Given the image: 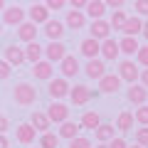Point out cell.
I'll return each instance as SVG.
<instances>
[{
  "instance_id": "cell-1",
  "label": "cell",
  "mask_w": 148,
  "mask_h": 148,
  "mask_svg": "<svg viewBox=\"0 0 148 148\" xmlns=\"http://www.w3.org/2000/svg\"><path fill=\"white\" fill-rule=\"evenodd\" d=\"M12 99L20 106H32L37 101V89L30 82H20V84H15V89H12Z\"/></svg>"
},
{
  "instance_id": "cell-2",
  "label": "cell",
  "mask_w": 148,
  "mask_h": 148,
  "mask_svg": "<svg viewBox=\"0 0 148 148\" xmlns=\"http://www.w3.org/2000/svg\"><path fill=\"white\" fill-rule=\"evenodd\" d=\"M138 77H141V69H138V64L133 59H123L119 64V79L121 82H128L133 86V84H138Z\"/></svg>"
},
{
  "instance_id": "cell-3",
  "label": "cell",
  "mask_w": 148,
  "mask_h": 148,
  "mask_svg": "<svg viewBox=\"0 0 148 148\" xmlns=\"http://www.w3.org/2000/svg\"><path fill=\"white\" fill-rule=\"evenodd\" d=\"M25 17H27V10H22L20 5H8L0 20H3V25H10V27H20L22 22H25Z\"/></svg>"
},
{
  "instance_id": "cell-4",
  "label": "cell",
  "mask_w": 148,
  "mask_h": 148,
  "mask_svg": "<svg viewBox=\"0 0 148 148\" xmlns=\"http://www.w3.org/2000/svg\"><path fill=\"white\" fill-rule=\"evenodd\" d=\"M45 114H47V119L52 123H59V126H62L64 121H69V106L62 104V101H52V104L47 106Z\"/></svg>"
},
{
  "instance_id": "cell-5",
  "label": "cell",
  "mask_w": 148,
  "mask_h": 148,
  "mask_svg": "<svg viewBox=\"0 0 148 148\" xmlns=\"http://www.w3.org/2000/svg\"><path fill=\"white\" fill-rule=\"evenodd\" d=\"M69 99H72L74 106H84V104H89V101L94 99V91H91L89 86H84V84H74L72 89H69Z\"/></svg>"
},
{
  "instance_id": "cell-6",
  "label": "cell",
  "mask_w": 148,
  "mask_h": 148,
  "mask_svg": "<svg viewBox=\"0 0 148 148\" xmlns=\"http://www.w3.org/2000/svg\"><path fill=\"white\" fill-rule=\"evenodd\" d=\"M27 17H30L32 25H47L49 22V10L45 3H35V5L27 10Z\"/></svg>"
},
{
  "instance_id": "cell-7",
  "label": "cell",
  "mask_w": 148,
  "mask_h": 148,
  "mask_svg": "<svg viewBox=\"0 0 148 148\" xmlns=\"http://www.w3.org/2000/svg\"><path fill=\"white\" fill-rule=\"evenodd\" d=\"M89 32H91V40H96V42H104V40H109L111 37V25H109V20H94L91 22V27H89Z\"/></svg>"
},
{
  "instance_id": "cell-8",
  "label": "cell",
  "mask_w": 148,
  "mask_h": 148,
  "mask_svg": "<svg viewBox=\"0 0 148 148\" xmlns=\"http://www.w3.org/2000/svg\"><path fill=\"white\" fill-rule=\"evenodd\" d=\"M59 69H62V79H72V77H77V74L82 72L79 59L74 57V54H67V57L59 62Z\"/></svg>"
},
{
  "instance_id": "cell-9",
  "label": "cell",
  "mask_w": 148,
  "mask_h": 148,
  "mask_svg": "<svg viewBox=\"0 0 148 148\" xmlns=\"http://www.w3.org/2000/svg\"><path fill=\"white\" fill-rule=\"evenodd\" d=\"M84 74L89 77V79H104L106 77V64H104V59H86V64H84Z\"/></svg>"
},
{
  "instance_id": "cell-10",
  "label": "cell",
  "mask_w": 148,
  "mask_h": 148,
  "mask_svg": "<svg viewBox=\"0 0 148 148\" xmlns=\"http://www.w3.org/2000/svg\"><path fill=\"white\" fill-rule=\"evenodd\" d=\"M32 77L35 79H42V82H52L54 79V64H49L47 59L32 64Z\"/></svg>"
},
{
  "instance_id": "cell-11",
  "label": "cell",
  "mask_w": 148,
  "mask_h": 148,
  "mask_svg": "<svg viewBox=\"0 0 148 148\" xmlns=\"http://www.w3.org/2000/svg\"><path fill=\"white\" fill-rule=\"evenodd\" d=\"M119 54H121V49H119V40L109 37V40L101 42V54H99V57L104 59V62H114V59H119Z\"/></svg>"
},
{
  "instance_id": "cell-12",
  "label": "cell",
  "mask_w": 148,
  "mask_h": 148,
  "mask_svg": "<svg viewBox=\"0 0 148 148\" xmlns=\"http://www.w3.org/2000/svg\"><path fill=\"white\" fill-rule=\"evenodd\" d=\"M3 54H5V62L10 67H20L25 62V47H17V45H8L3 49Z\"/></svg>"
},
{
  "instance_id": "cell-13",
  "label": "cell",
  "mask_w": 148,
  "mask_h": 148,
  "mask_svg": "<svg viewBox=\"0 0 148 148\" xmlns=\"http://www.w3.org/2000/svg\"><path fill=\"white\" fill-rule=\"evenodd\" d=\"M45 57H47L49 64H54V62L59 64L64 57H67V47H64L62 42H49L47 47H45Z\"/></svg>"
},
{
  "instance_id": "cell-14",
  "label": "cell",
  "mask_w": 148,
  "mask_h": 148,
  "mask_svg": "<svg viewBox=\"0 0 148 148\" xmlns=\"http://www.w3.org/2000/svg\"><path fill=\"white\" fill-rule=\"evenodd\" d=\"M69 82L67 79H62V77H57V79H52L49 82V86H47V91H49V96L52 99H64V96H69Z\"/></svg>"
},
{
  "instance_id": "cell-15",
  "label": "cell",
  "mask_w": 148,
  "mask_h": 148,
  "mask_svg": "<svg viewBox=\"0 0 148 148\" xmlns=\"http://www.w3.org/2000/svg\"><path fill=\"white\" fill-rule=\"evenodd\" d=\"M30 126L35 128L37 133H47L49 128H52V121L47 119L45 111H32V114H30Z\"/></svg>"
},
{
  "instance_id": "cell-16",
  "label": "cell",
  "mask_w": 148,
  "mask_h": 148,
  "mask_svg": "<svg viewBox=\"0 0 148 148\" xmlns=\"http://www.w3.org/2000/svg\"><path fill=\"white\" fill-rule=\"evenodd\" d=\"M126 99L131 101L133 106H143V104H148V89H143L141 84H133V86H128V91H126Z\"/></svg>"
},
{
  "instance_id": "cell-17",
  "label": "cell",
  "mask_w": 148,
  "mask_h": 148,
  "mask_svg": "<svg viewBox=\"0 0 148 148\" xmlns=\"http://www.w3.org/2000/svg\"><path fill=\"white\" fill-rule=\"evenodd\" d=\"M15 138L22 143V146H32L35 138H37V131L30 126V121H27V123H20V126L15 128Z\"/></svg>"
},
{
  "instance_id": "cell-18",
  "label": "cell",
  "mask_w": 148,
  "mask_h": 148,
  "mask_svg": "<svg viewBox=\"0 0 148 148\" xmlns=\"http://www.w3.org/2000/svg\"><path fill=\"white\" fill-rule=\"evenodd\" d=\"M37 25H32L30 20H25L20 27H17V37H20V42H25V45H30V42H37Z\"/></svg>"
},
{
  "instance_id": "cell-19",
  "label": "cell",
  "mask_w": 148,
  "mask_h": 148,
  "mask_svg": "<svg viewBox=\"0 0 148 148\" xmlns=\"http://www.w3.org/2000/svg\"><path fill=\"white\" fill-rule=\"evenodd\" d=\"M119 89H121L119 74H106L104 79H99V91H101V94H116Z\"/></svg>"
},
{
  "instance_id": "cell-20",
  "label": "cell",
  "mask_w": 148,
  "mask_h": 148,
  "mask_svg": "<svg viewBox=\"0 0 148 148\" xmlns=\"http://www.w3.org/2000/svg\"><path fill=\"white\" fill-rule=\"evenodd\" d=\"M106 10H109V8H106L104 0H89V3H86L84 15H89V17H91V22H94V20H104Z\"/></svg>"
},
{
  "instance_id": "cell-21",
  "label": "cell",
  "mask_w": 148,
  "mask_h": 148,
  "mask_svg": "<svg viewBox=\"0 0 148 148\" xmlns=\"http://www.w3.org/2000/svg\"><path fill=\"white\" fill-rule=\"evenodd\" d=\"M45 35H47L49 42H62V37H64V25L59 20H49L47 25H45Z\"/></svg>"
},
{
  "instance_id": "cell-22",
  "label": "cell",
  "mask_w": 148,
  "mask_h": 148,
  "mask_svg": "<svg viewBox=\"0 0 148 148\" xmlns=\"http://www.w3.org/2000/svg\"><path fill=\"white\" fill-rule=\"evenodd\" d=\"M79 49H82V54H84L86 59H99V54H101V42H96V40L86 37V40H82Z\"/></svg>"
},
{
  "instance_id": "cell-23",
  "label": "cell",
  "mask_w": 148,
  "mask_h": 148,
  "mask_svg": "<svg viewBox=\"0 0 148 148\" xmlns=\"http://www.w3.org/2000/svg\"><path fill=\"white\" fill-rule=\"evenodd\" d=\"M94 136H96L99 143H111L114 138H116V126H114V123H101V126L94 131Z\"/></svg>"
},
{
  "instance_id": "cell-24",
  "label": "cell",
  "mask_w": 148,
  "mask_h": 148,
  "mask_svg": "<svg viewBox=\"0 0 148 148\" xmlns=\"http://www.w3.org/2000/svg\"><path fill=\"white\" fill-rule=\"evenodd\" d=\"M42 57H45V47H40L37 42L25 45V62L37 64V62H42Z\"/></svg>"
},
{
  "instance_id": "cell-25",
  "label": "cell",
  "mask_w": 148,
  "mask_h": 148,
  "mask_svg": "<svg viewBox=\"0 0 148 148\" xmlns=\"http://www.w3.org/2000/svg\"><path fill=\"white\" fill-rule=\"evenodd\" d=\"M64 25H67L69 30H84L86 15H84V12H77V10H69V12H67V20H64Z\"/></svg>"
},
{
  "instance_id": "cell-26",
  "label": "cell",
  "mask_w": 148,
  "mask_h": 148,
  "mask_svg": "<svg viewBox=\"0 0 148 148\" xmlns=\"http://www.w3.org/2000/svg\"><path fill=\"white\" fill-rule=\"evenodd\" d=\"M119 49H121V54H126V57H133V54H138L141 45H138L136 37H121V40H119Z\"/></svg>"
},
{
  "instance_id": "cell-27",
  "label": "cell",
  "mask_w": 148,
  "mask_h": 148,
  "mask_svg": "<svg viewBox=\"0 0 148 148\" xmlns=\"http://www.w3.org/2000/svg\"><path fill=\"white\" fill-rule=\"evenodd\" d=\"M79 123L77 121H64L62 126H59V138H67V141H74V138H79Z\"/></svg>"
},
{
  "instance_id": "cell-28",
  "label": "cell",
  "mask_w": 148,
  "mask_h": 148,
  "mask_svg": "<svg viewBox=\"0 0 148 148\" xmlns=\"http://www.w3.org/2000/svg\"><path fill=\"white\" fill-rule=\"evenodd\" d=\"M141 30H143V20L138 15H133V17H128L126 20V25H123V37H136V35H141Z\"/></svg>"
},
{
  "instance_id": "cell-29",
  "label": "cell",
  "mask_w": 148,
  "mask_h": 148,
  "mask_svg": "<svg viewBox=\"0 0 148 148\" xmlns=\"http://www.w3.org/2000/svg\"><path fill=\"white\" fill-rule=\"evenodd\" d=\"M79 126H82V128H89V131H96V128L101 126L99 114H96V111H84V116H82Z\"/></svg>"
},
{
  "instance_id": "cell-30",
  "label": "cell",
  "mask_w": 148,
  "mask_h": 148,
  "mask_svg": "<svg viewBox=\"0 0 148 148\" xmlns=\"http://www.w3.org/2000/svg\"><path fill=\"white\" fill-rule=\"evenodd\" d=\"M59 146V136L52 131L47 133H40V138H37V148H57Z\"/></svg>"
},
{
  "instance_id": "cell-31",
  "label": "cell",
  "mask_w": 148,
  "mask_h": 148,
  "mask_svg": "<svg viewBox=\"0 0 148 148\" xmlns=\"http://www.w3.org/2000/svg\"><path fill=\"white\" fill-rule=\"evenodd\" d=\"M116 128L121 133H126V131H131V128H133V114H131V111H121V114H119Z\"/></svg>"
},
{
  "instance_id": "cell-32",
  "label": "cell",
  "mask_w": 148,
  "mask_h": 148,
  "mask_svg": "<svg viewBox=\"0 0 148 148\" xmlns=\"http://www.w3.org/2000/svg\"><path fill=\"white\" fill-rule=\"evenodd\" d=\"M126 20H128V15H126L123 10H119V12H111L109 25H111V30H114V32H121L123 25H126Z\"/></svg>"
},
{
  "instance_id": "cell-33",
  "label": "cell",
  "mask_w": 148,
  "mask_h": 148,
  "mask_svg": "<svg viewBox=\"0 0 148 148\" xmlns=\"http://www.w3.org/2000/svg\"><path fill=\"white\" fill-rule=\"evenodd\" d=\"M133 121H136L138 126H148V104L138 106V109L133 111Z\"/></svg>"
},
{
  "instance_id": "cell-34",
  "label": "cell",
  "mask_w": 148,
  "mask_h": 148,
  "mask_svg": "<svg viewBox=\"0 0 148 148\" xmlns=\"http://www.w3.org/2000/svg\"><path fill=\"white\" fill-rule=\"evenodd\" d=\"M136 146H141V148H148V126H141V128H136Z\"/></svg>"
},
{
  "instance_id": "cell-35",
  "label": "cell",
  "mask_w": 148,
  "mask_h": 148,
  "mask_svg": "<svg viewBox=\"0 0 148 148\" xmlns=\"http://www.w3.org/2000/svg\"><path fill=\"white\" fill-rule=\"evenodd\" d=\"M136 64H141V67L148 69V45H143V47L138 49V54H136Z\"/></svg>"
},
{
  "instance_id": "cell-36",
  "label": "cell",
  "mask_w": 148,
  "mask_h": 148,
  "mask_svg": "<svg viewBox=\"0 0 148 148\" xmlns=\"http://www.w3.org/2000/svg\"><path fill=\"white\" fill-rule=\"evenodd\" d=\"M69 148H91V141L79 136V138H74V141H69Z\"/></svg>"
},
{
  "instance_id": "cell-37",
  "label": "cell",
  "mask_w": 148,
  "mask_h": 148,
  "mask_svg": "<svg viewBox=\"0 0 148 148\" xmlns=\"http://www.w3.org/2000/svg\"><path fill=\"white\" fill-rule=\"evenodd\" d=\"M133 10H136L138 15L148 17V0H136V3H133Z\"/></svg>"
},
{
  "instance_id": "cell-38",
  "label": "cell",
  "mask_w": 148,
  "mask_h": 148,
  "mask_svg": "<svg viewBox=\"0 0 148 148\" xmlns=\"http://www.w3.org/2000/svg\"><path fill=\"white\" fill-rule=\"evenodd\" d=\"M10 72H12V67L5 62V59H0V82H5L8 77H10Z\"/></svg>"
},
{
  "instance_id": "cell-39",
  "label": "cell",
  "mask_w": 148,
  "mask_h": 148,
  "mask_svg": "<svg viewBox=\"0 0 148 148\" xmlns=\"http://www.w3.org/2000/svg\"><path fill=\"white\" fill-rule=\"evenodd\" d=\"M45 5H47V10H49V12H52V10H62L67 3H64V0H47Z\"/></svg>"
},
{
  "instance_id": "cell-40",
  "label": "cell",
  "mask_w": 148,
  "mask_h": 148,
  "mask_svg": "<svg viewBox=\"0 0 148 148\" xmlns=\"http://www.w3.org/2000/svg\"><path fill=\"white\" fill-rule=\"evenodd\" d=\"M109 148H128V143H126V141H123V138H121V136H116V138H114V141H111V143H109Z\"/></svg>"
},
{
  "instance_id": "cell-41",
  "label": "cell",
  "mask_w": 148,
  "mask_h": 148,
  "mask_svg": "<svg viewBox=\"0 0 148 148\" xmlns=\"http://www.w3.org/2000/svg\"><path fill=\"white\" fill-rule=\"evenodd\" d=\"M106 8H111L114 12H119L123 8V0H106Z\"/></svg>"
},
{
  "instance_id": "cell-42",
  "label": "cell",
  "mask_w": 148,
  "mask_h": 148,
  "mask_svg": "<svg viewBox=\"0 0 148 148\" xmlns=\"http://www.w3.org/2000/svg\"><path fill=\"white\" fill-rule=\"evenodd\" d=\"M8 128H10V119H8V116H0V136H5Z\"/></svg>"
},
{
  "instance_id": "cell-43",
  "label": "cell",
  "mask_w": 148,
  "mask_h": 148,
  "mask_svg": "<svg viewBox=\"0 0 148 148\" xmlns=\"http://www.w3.org/2000/svg\"><path fill=\"white\" fill-rule=\"evenodd\" d=\"M138 84L143 89H148V69H141V77H138Z\"/></svg>"
},
{
  "instance_id": "cell-44",
  "label": "cell",
  "mask_w": 148,
  "mask_h": 148,
  "mask_svg": "<svg viewBox=\"0 0 148 148\" xmlns=\"http://www.w3.org/2000/svg\"><path fill=\"white\" fill-rule=\"evenodd\" d=\"M0 148H10V141H8V136H0Z\"/></svg>"
},
{
  "instance_id": "cell-45",
  "label": "cell",
  "mask_w": 148,
  "mask_h": 148,
  "mask_svg": "<svg viewBox=\"0 0 148 148\" xmlns=\"http://www.w3.org/2000/svg\"><path fill=\"white\" fill-rule=\"evenodd\" d=\"M141 35L148 40V20H143V30H141Z\"/></svg>"
},
{
  "instance_id": "cell-46",
  "label": "cell",
  "mask_w": 148,
  "mask_h": 148,
  "mask_svg": "<svg viewBox=\"0 0 148 148\" xmlns=\"http://www.w3.org/2000/svg\"><path fill=\"white\" fill-rule=\"evenodd\" d=\"M5 8H8V5L3 3V0H0V12H5Z\"/></svg>"
},
{
  "instance_id": "cell-47",
  "label": "cell",
  "mask_w": 148,
  "mask_h": 148,
  "mask_svg": "<svg viewBox=\"0 0 148 148\" xmlns=\"http://www.w3.org/2000/svg\"><path fill=\"white\" fill-rule=\"evenodd\" d=\"M96 148H109V143H99V146H96Z\"/></svg>"
},
{
  "instance_id": "cell-48",
  "label": "cell",
  "mask_w": 148,
  "mask_h": 148,
  "mask_svg": "<svg viewBox=\"0 0 148 148\" xmlns=\"http://www.w3.org/2000/svg\"><path fill=\"white\" fill-rule=\"evenodd\" d=\"M3 27H5V25H3V20H0V32H3Z\"/></svg>"
},
{
  "instance_id": "cell-49",
  "label": "cell",
  "mask_w": 148,
  "mask_h": 148,
  "mask_svg": "<svg viewBox=\"0 0 148 148\" xmlns=\"http://www.w3.org/2000/svg\"><path fill=\"white\" fill-rule=\"evenodd\" d=\"M128 148H141V146H128Z\"/></svg>"
}]
</instances>
